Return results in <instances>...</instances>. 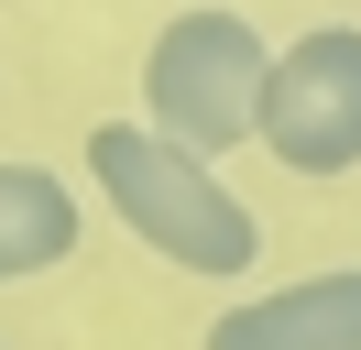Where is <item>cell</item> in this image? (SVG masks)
Segmentation results:
<instances>
[{"instance_id": "cell-1", "label": "cell", "mask_w": 361, "mask_h": 350, "mask_svg": "<svg viewBox=\"0 0 361 350\" xmlns=\"http://www.w3.org/2000/svg\"><path fill=\"white\" fill-rule=\"evenodd\" d=\"M88 186L121 208V230L176 274H252L263 262V219L208 175V153L164 143L154 121H99L88 131Z\"/></svg>"}, {"instance_id": "cell-2", "label": "cell", "mask_w": 361, "mask_h": 350, "mask_svg": "<svg viewBox=\"0 0 361 350\" xmlns=\"http://www.w3.org/2000/svg\"><path fill=\"white\" fill-rule=\"evenodd\" d=\"M263 77H274V44L252 33L230 0H197V11H176L154 33V55H142V121H154L164 143H186V153H230L263 121Z\"/></svg>"}, {"instance_id": "cell-3", "label": "cell", "mask_w": 361, "mask_h": 350, "mask_svg": "<svg viewBox=\"0 0 361 350\" xmlns=\"http://www.w3.org/2000/svg\"><path fill=\"white\" fill-rule=\"evenodd\" d=\"M252 131L285 175H350L361 164V22H317V33L274 44Z\"/></svg>"}, {"instance_id": "cell-4", "label": "cell", "mask_w": 361, "mask_h": 350, "mask_svg": "<svg viewBox=\"0 0 361 350\" xmlns=\"http://www.w3.org/2000/svg\"><path fill=\"white\" fill-rule=\"evenodd\" d=\"M197 350H361V262L307 284H274V296H241L208 318Z\"/></svg>"}, {"instance_id": "cell-5", "label": "cell", "mask_w": 361, "mask_h": 350, "mask_svg": "<svg viewBox=\"0 0 361 350\" xmlns=\"http://www.w3.org/2000/svg\"><path fill=\"white\" fill-rule=\"evenodd\" d=\"M77 230H88V208H77V186L55 164H0V284H33L55 274V262L77 252Z\"/></svg>"}]
</instances>
